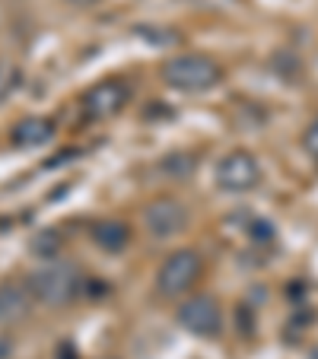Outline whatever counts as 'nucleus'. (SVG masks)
Returning a JSON list of instances; mask_svg holds the SVG:
<instances>
[{
    "instance_id": "obj_1",
    "label": "nucleus",
    "mask_w": 318,
    "mask_h": 359,
    "mask_svg": "<svg viewBox=\"0 0 318 359\" xmlns=\"http://www.w3.org/2000/svg\"><path fill=\"white\" fill-rule=\"evenodd\" d=\"M163 80L178 93H207V89L220 86L223 67L207 55H178L166 61Z\"/></svg>"
},
{
    "instance_id": "obj_2",
    "label": "nucleus",
    "mask_w": 318,
    "mask_h": 359,
    "mask_svg": "<svg viewBox=\"0 0 318 359\" xmlns=\"http://www.w3.org/2000/svg\"><path fill=\"white\" fill-rule=\"evenodd\" d=\"M26 283H29V290H32L35 302L58 309V305L74 302L83 280L74 264H48V267H41V271H35Z\"/></svg>"
},
{
    "instance_id": "obj_3",
    "label": "nucleus",
    "mask_w": 318,
    "mask_h": 359,
    "mask_svg": "<svg viewBox=\"0 0 318 359\" xmlns=\"http://www.w3.org/2000/svg\"><path fill=\"white\" fill-rule=\"evenodd\" d=\"M201 273H204L201 255L191 248H178V251H172L169 258L159 264V271H156V292L166 299L185 296V292L201 280Z\"/></svg>"
},
{
    "instance_id": "obj_4",
    "label": "nucleus",
    "mask_w": 318,
    "mask_h": 359,
    "mask_svg": "<svg viewBox=\"0 0 318 359\" xmlns=\"http://www.w3.org/2000/svg\"><path fill=\"white\" fill-rule=\"evenodd\" d=\"M213 178H217V188L226 191V194H245V191L258 188V182H261V165H258V159L251 156V153L236 149V153H226L217 163Z\"/></svg>"
},
{
    "instance_id": "obj_5",
    "label": "nucleus",
    "mask_w": 318,
    "mask_h": 359,
    "mask_svg": "<svg viewBox=\"0 0 318 359\" xmlns=\"http://www.w3.org/2000/svg\"><path fill=\"white\" fill-rule=\"evenodd\" d=\"M178 325L194 337H217L223 331V309L213 296H191L188 302H182L178 309Z\"/></svg>"
},
{
    "instance_id": "obj_6",
    "label": "nucleus",
    "mask_w": 318,
    "mask_h": 359,
    "mask_svg": "<svg viewBox=\"0 0 318 359\" xmlns=\"http://www.w3.org/2000/svg\"><path fill=\"white\" fill-rule=\"evenodd\" d=\"M128 99L131 89L124 80H102L83 95V111L95 121H105V118H115L128 105Z\"/></svg>"
},
{
    "instance_id": "obj_7",
    "label": "nucleus",
    "mask_w": 318,
    "mask_h": 359,
    "mask_svg": "<svg viewBox=\"0 0 318 359\" xmlns=\"http://www.w3.org/2000/svg\"><path fill=\"white\" fill-rule=\"evenodd\" d=\"M143 223H147V232L153 238H172L188 226V210L175 197H159V201H153L147 207Z\"/></svg>"
},
{
    "instance_id": "obj_8",
    "label": "nucleus",
    "mask_w": 318,
    "mask_h": 359,
    "mask_svg": "<svg viewBox=\"0 0 318 359\" xmlns=\"http://www.w3.org/2000/svg\"><path fill=\"white\" fill-rule=\"evenodd\" d=\"M35 296L29 290V283H16V280H7L0 283V325H20L32 315Z\"/></svg>"
},
{
    "instance_id": "obj_9",
    "label": "nucleus",
    "mask_w": 318,
    "mask_h": 359,
    "mask_svg": "<svg viewBox=\"0 0 318 359\" xmlns=\"http://www.w3.org/2000/svg\"><path fill=\"white\" fill-rule=\"evenodd\" d=\"M51 137H55V124L48 121V118H39V115L22 118V121L10 130V140H13V147H20V149L45 147Z\"/></svg>"
},
{
    "instance_id": "obj_10",
    "label": "nucleus",
    "mask_w": 318,
    "mask_h": 359,
    "mask_svg": "<svg viewBox=\"0 0 318 359\" xmlns=\"http://www.w3.org/2000/svg\"><path fill=\"white\" fill-rule=\"evenodd\" d=\"M93 242L102 251H121L131 242V229L118 219H102V223L93 226Z\"/></svg>"
},
{
    "instance_id": "obj_11",
    "label": "nucleus",
    "mask_w": 318,
    "mask_h": 359,
    "mask_svg": "<svg viewBox=\"0 0 318 359\" xmlns=\"http://www.w3.org/2000/svg\"><path fill=\"white\" fill-rule=\"evenodd\" d=\"M20 80H22V70L16 64L0 61V102H7L20 89Z\"/></svg>"
},
{
    "instance_id": "obj_12",
    "label": "nucleus",
    "mask_w": 318,
    "mask_h": 359,
    "mask_svg": "<svg viewBox=\"0 0 318 359\" xmlns=\"http://www.w3.org/2000/svg\"><path fill=\"white\" fill-rule=\"evenodd\" d=\"M58 248H61V238H58L55 232H41V236L32 238V251L39 258H55Z\"/></svg>"
},
{
    "instance_id": "obj_13",
    "label": "nucleus",
    "mask_w": 318,
    "mask_h": 359,
    "mask_svg": "<svg viewBox=\"0 0 318 359\" xmlns=\"http://www.w3.org/2000/svg\"><path fill=\"white\" fill-rule=\"evenodd\" d=\"M303 143H305V153H309V156H315V159H318V118H315V121L309 124V130H305Z\"/></svg>"
},
{
    "instance_id": "obj_14",
    "label": "nucleus",
    "mask_w": 318,
    "mask_h": 359,
    "mask_svg": "<svg viewBox=\"0 0 318 359\" xmlns=\"http://www.w3.org/2000/svg\"><path fill=\"white\" fill-rule=\"evenodd\" d=\"M67 4H77V7H89V4H95V0H67Z\"/></svg>"
}]
</instances>
